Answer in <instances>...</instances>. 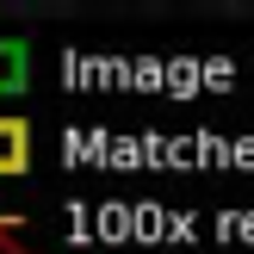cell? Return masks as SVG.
<instances>
[{"label":"cell","mask_w":254,"mask_h":254,"mask_svg":"<svg viewBox=\"0 0 254 254\" xmlns=\"http://www.w3.org/2000/svg\"><path fill=\"white\" fill-rule=\"evenodd\" d=\"M31 174V124L19 112H0V180Z\"/></svg>","instance_id":"cell-1"},{"label":"cell","mask_w":254,"mask_h":254,"mask_svg":"<svg viewBox=\"0 0 254 254\" xmlns=\"http://www.w3.org/2000/svg\"><path fill=\"white\" fill-rule=\"evenodd\" d=\"M25 74H31V50H25V37H0V93H19Z\"/></svg>","instance_id":"cell-2"}]
</instances>
